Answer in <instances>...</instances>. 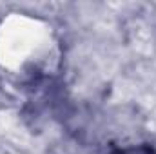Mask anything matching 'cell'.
<instances>
[{
	"instance_id": "1",
	"label": "cell",
	"mask_w": 156,
	"mask_h": 154,
	"mask_svg": "<svg viewBox=\"0 0 156 154\" xmlns=\"http://www.w3.org/2000/svg\"><path fill=\"white\" fill-rule=\"evenodd\" d=\"M111 154H156V149L149 143H138V145H127L115 149Z\"/></svg>"
}]
</instances>
